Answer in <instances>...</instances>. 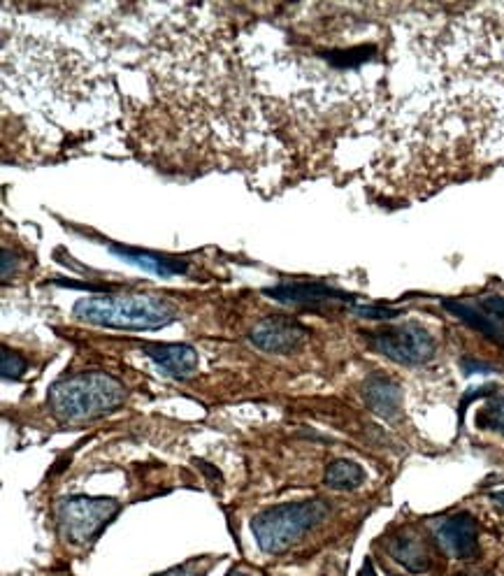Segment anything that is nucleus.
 Masks as SVG:
<instances>
[{
    "label": "nucleus",
    "instance_id": "f257e3e1",
    "mask_svg": "<svg viewBox=\"0 0 504 576\" xmlns=\"http://www.w3.org/2000/svg\"><path fill=\"white\" fill-rule=\"evenodd\" d=\"M77 321L114 330H161L175 321V309L168 300L151 293H100L84 295L72 307Z\"/></svg>",
    "mask_w": 504,
    "mask_h": 576
},
{
    "label": "nucleus",
    "instance_id": "f03ea898",
    "mask_svg": "<svg viewBox=\"0 0 504 576\" xmlns=\"http://www.w3.org/2000/svg\"><path fill=\"white\" fill-rule=\"evenodd\" d=\"M126 386L105 372H77L49 386L47 405L61 423L100 419L124 405Z\"/></svg>",
    "mask_w": 504,
    "mask_h": 576
},
{
    "label": "nucleus",
    "instance_id": "7ed1b4c3",
    "mask_svg": "<svg viewBox=\"0 0 504 576\" xmlns=\"http://www.w3.org/2000/svg\"><path fill=\"white\" fill-rule=\"evenodd\" d=\"M328 516L326 500H300L277 504L261 511L251 521V532H254L258 546L263 553L279 556L286 549L305 537L309 530L321 525Z\"/></svg>",
    "mask_w": 504,
    "mask_h": 576
},
{
    "label": "nucleus",
    "instance_id": "20e7f679",
    "mask_svg": "<svg viewBox=\"0 0 504 576\" xmlns=\"http://www.w3.org/2000/svg\"><path fill=\"white\" fill-rule=\"evenodd\" d=\"M119 509L121 504L112 498L72 495L56 504V523L68 544L86 546L105 530V525L119 514Z\"/></svg>",
    "mask_w": 504,
    "mask_h": 576
},
{
    "label": "nucleus",
    "instance_id": "39448f33",
    "mask_svg": "<svg viewBox=\"0 0 504 576\" xmlns=\"http://www.w3.org/2000/svg\"><path fill=\"white\" fill-rule=\"evenodd\" d=\"M370 347L400 365H423L435 356V340L421 323H402L367 333Z\"/></svg>",
    "mask_w": 504,
    "mask_h": 576
},
{
    "label": "nucleus",
    "instance_id": "423d86ee",
    "mask_svg": "<svg viewBox=\"0 0 504 576\" xmlns=\"http://www.w3.org/2000/svg\"><path fill=\"white\" fill-rule=\"evenodd\" d=\"M437 542L456 560H472L479 553V525L472 514L458 511L435 523Z\"/></svg>",
    "mask_w": 504,
    "mask_h": 576
},
{
    "label": "nucleus",
    "instance_id": "0eeeda50",
    "mask_svg": "<svg viewBox=\"0 0 504 576\" xmlns=\"http://www.w3.org/2000/svg\"><path fill=\"white\" fill-rule=\"evenodd\" d=\"M307 328L288 316H268L251 328L249 340L268 354H291L302 344Z\"/></svg>",
    "mask_w": 504,
    "mask_h": 576
},
{
    "label": "nucleus",
    "instance_id": "6e6552de",
    "mask_svg": "<svg viewBox=\"0 0 504 576\" xmlns=\"http://www.w3.org/2000/svg\"><path fill=\"white\" fill-rule=\"evenodd\" d=\"M265 295H270L277 302H284V305L309 309H319L321 305H330V302H354V295L319 282H282L272 288H265Z\"/></svg>",
    "mask_w": 504,
    "mask_h": 576
},
{
    "label": "nucleus",
    "instance_id": "1a4fd4ad",
    "mask_svg": "<svg viewBox=\"0 0 504 576\" xmlns=\"http://www.w3.org/2000/svg\"><path fill=\"white\" fill-rule=\"evenodd\" d=\"M142 354L172 379H189L198 370V354L191 344L149 342L142 344Z\"/></svg>",
    "mask_w": 504,
    "mask_h": 576
},
{
    "label": "nucleus",
    "instance_id": "9d476101",
    "mask_svg": "<svg viewBox=\"0 0 504 576\" xmlns=\"http://www.w3.org/2000/svg\"><path fill=\"white\" fill-rule=\"evenodd\" d=\"M110 251H112L114 256L124 258L126 263L138 265V268L151 272V275H158L161 279H170V277L186 275V272H189V263H186V261H179V258L156 254V251L135 249V247H121V244H110Z\"/></svg>",
    "mask_w": 504,
    "mask_h": 576
},
{
    "label": "nucleus",
    "instance_id": "9b49d317",
    "mask_svg": "<svg viewBox=\"0 0 504 576\" xmlns=\"http://www.w3.org/2000/svg\"><path fill=\"white\" fill-rule=\"evenodd\" d=\"M386 549L395 563H400L407 572L426 574L430 570V553L426 544L412 530H402L398 535H393L388 539Z\"/></svg>",
    "mask_w": 504,
    "mask_h": 576
},
{
    "label": "nucleus",
    "instance_id": "f8f14e48",
    "mask_svg": "<svg viewBox=\"0 0 504 576\" xmlns=\"http://www.w3.org/2000/svg\"><path fill=\"white\" fill-rule=\"evenodd\" d=\"M363 398L367 407L381 419H395L402 405L400 386L388 377H370L363 386Z\"/></svg>",
    "mask_w": 504,
    "mask_h": 576
},
{
    "label": "nucleus",
    "instance_id": "ddd939ff",
    "mask_svg": "<svg viewBox=\"0 0 504 576\" xmlns=\"http://www.w3.org/2000/svg\"><path fill=\"white\" fill-rule=\"evenodd\" d=\"M442 305L446 312H451L456 319L467 323V326L474 330H479L481 335H486L488 340H493L495 344H500V347L504 349L502 321L493 319V316H488L479 305H472V302H465V300H444Z\"/></svg>",
    "mask_w": 504,
    "mask_h": 576
},
{
    "label": "nucleus",
    "instance_id": "4468645a",
    "mask_svg": "<svg viewBox=\"0 0 504 576\" xmlns=\"http://www.w3.org/2000/svg\"><path fill=\"white\" fill-rule=\"evenodd\" d=\"M326 481L328 488L333 491H356L358 486H363L365 481V470L354 460H333L326 470Z\"/></svg>",
    "mask_w": 504,
    "mask_h": 576
},
{
    "label": "nucleus",
    "instance_id": "2eb2a0df",
    "mask_svg": "<svg viewBox=\"0 0 504 576\" xmlns=\"http://www.w3.org/2000/svg\"><path fill=\"white\" fill-rule=\"evenodd\" d=\"M477 426L504 435V391L493 393L491 400L484 405V409H479Z\"/></svg>",
    "mask_w": 504,
    "mask_h": 576
},
{
    "label": "nucleus",
    "instance_id": "dca6fc26",
    "mask_svg": "<svg viewBox=\"0 0 504 576\" xmlns=\"http://www.w3.org/2000/svg\"><path fill=\"white\" fill-rule=\"evenodd\" d=\"M26 358L17 354V351H10V349H3V356H0V372H3V379L7 381H17L21 379V374L26 372Z\"/></svg>",
    "mask_w": 504,
    "mask_h": 576
},
{
    "label": "nucleus",
    "instance_id": "f3484780",
    "mask_svg": "<svg viewBox=\"0 0 504 576\" xmlns=\"http://www.w3.org/2000/svg\"><path fill=\"white\" fill-rule=\"evenodd\" d=\"M212 567V560H189V563L184 565H177V567H170L168 572H161V574H154V576H205L210 572Z\"/></svg>",
    "mask_w": 504,
    "mask_h": 576
},
{
    "label": "nucleus",
    "instance_id": "a211bd4d",
    "mask_svg": "<svg viewBox=\"0 0 504 576\" xmlns=\"http://www.w3.org/2000/svg\"><path fill=\"white\" fill-rule=\"evenodd\" d=\"M354 314H358L360 319H393V316H398L400 312L398 309L381 307V305H360V307H354Z\"/></svg>",
    "mask_w": 504,
    "mask_h": 576
},
{
    "label": "nucleus",
    "instance_id": "6ab92c4d",
    "mask_svg": "<svg viewBox=\"0 0 504 576\" xmlns=\"http://www.w3.org/2000/svg\"><path fill=\"white\" fill-rule=\"evenodd\" d=\"M479 307L484 309L488 316H493V319H504V295H486V298L479 300Z\"/></svg>",
    "mask_w": 504,
    "mask_h": 576
},
{
    "label": "nucleus",
    "instance_id": "aec40b11",
    "mask_svg": "<svg viewBox=\"0 0 504 576\" xmlns=\"http://www.w3.org/2000/svg\"><path fill=\"white\" fill-rule=\"evenodd\" d=\"M463 370H465V374H474V372H479V370L491 372L493 367L486 365V363H474V360H463Z\"/></svg>",
    "mask_w": 504,
    "mask_h": 576
},
{
    "label": "nucleus",
    "instance_id": "412c9836",
    "mask_svg": "<svg viewBox=\"0 0 504 576\" xmlns=\"http://www.w3.org/2000/svg\"><path fill=\"white\" fill-rule=\"evenodd\" d=\"M358 576H377V572H374V565L370 563V560H365L363 570H360V572H358Z\"/></svg>",
    "mask_w": 504,
    "mask_h": 576
},
{
    "label": "nucleus",
    "instance_id": "4be33fe9",
    "mask_svg": "<svg viewBox=\"0 0 504 576\" xmlns=\"http://www.w3.org/2000/svg\"><path fill=\"white\" fill-rule=\"evenodd\" d=\"M493 500H495V502H500V504H504V491H502V493H495V495H493Z\"/></svg>",
    "mask_w": 504,
    "mask_h": 576
},
{
    "label": "nucleus",
    "instance_id": "5701e85b",
    "mask_svg": "<svg viewBox=\"0 0 504 576\" xmlns=\"http://www.w3.org/2000/svg\"><path fill=\"white\" fill-rule=\"evenodd\" d=\"M226 576H249V574H244L242 570H230Z\"/></svg>",
    "mask_w": 504,
    "mask_h": 576
},
{
    "label": "nucleus",
    "instance_id": "b1692460",
    "mask_svg": "<svg viewBox=\"0 0 504 576\" xmlns=\"http://www.w3.org/2000/svg\"><path fill=\"white\" fill-rule=\"evenodd\" d=\"M460 576H470V574H460Z\"/></svg>",
    "mask_w": 504,
    "mask_h": 576
}]
</instances>
